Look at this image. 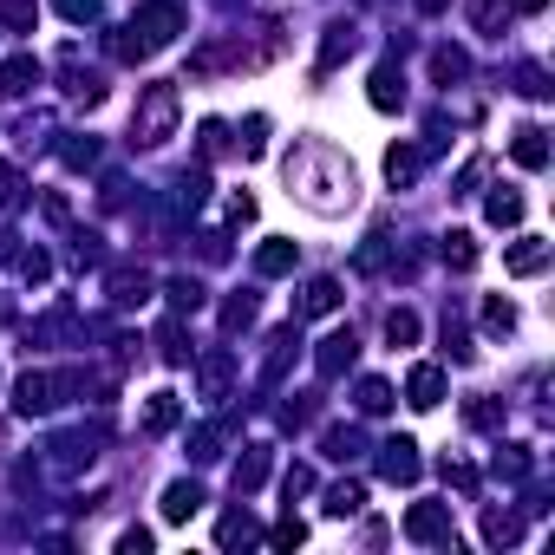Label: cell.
<instances>
[{"mask_svg": "<svg viewBox=\"0 0 555 555\" xmlns=\"http://www.w3.org/2000/svg\"><path fill=\"white\" fill-rule=\"evenodd\" d=\"M288 190L301 196L307 209H320V216H340V209H353V164L333 151V144L301 138L288 151Z\"/></svg>", "mask_w": 555, "mask_h": 555, "instance_id": "1", "label": "cell"}, {"mask_svg": "<svg viewBox=\"0 0 555 555\" xmlns=\"http://www.w3.org/2000/svg\"><path fill=\"white\" fill-rule=\"evenodd\" d=\"M405 392H412V405H418V412H431V405L444 399V373H438V366H412Z\"/></svg>", "mask_w": 555, "mask_h": 555, "instance_id": "7", "label": "cell"}, {"mask_svg": "<svg viewBox=\"0 0 555 555\" xmlns=\"http://www.w3.org/2000/svg\"><path fill=\"white\" fill-rule=\"evenodd\" d=\"M0 327H7V301H0Z\"/></svg>", "mask_w": 555, "mask_h": 555, "instance_id": "31", "label": "cell"}, {"mask_svg": "<svg viewBox=\"0 0 555 555\" xmlns=\"http://www.w3.org/2000/svg\"><path fill=\"white\" fill-rule=\"evenodd\" d=\"M333 307H340V281H307L301 288V320H314V314H333Z\"/></svg>", "mask_w": 555, "mask_h": 555, "instance_id": "9", "label": "cell"}, {"mask_svg": "<svg viewBox=\"0 0 555 555\" xmlns=\"http://www.w3.org/2000/svg\"><path fill=\"white\" fill-rule=\"evenodd\" d=\"M14 203H20V177L0 164V209H14Z\"/></svg>", "mask_w": 555, "mask_h": 555, "instance_id": "28", "label": "cell"}, {"mask_svg": "<svg viewBox=\"0 0 555 555\" xmlns=\"http://www.w3.org/2000/svg\"><path fill=\"white\" fill-rule=\"evenodd\" d=\"M131 33H144V46H170L183 33V7H177V0H144Z\"/></svg>", "mask_w": 555, "mask_h": 555, "instance_id": "3", "label": "cell"}, {"mask_svg": "<svg viewBox=\"0 0 555 555\" xmlns=\"http://www.w3.org/2000/svg\"><path fill=\"white\" fill-rule=\"evenodd\" d=\"M386 177L392 183H412L418 177V151H412V144H392V151H386Z\"/></svg>", "mask_w": 555, "mask_h": 555, "instance_id": "16", "label": "cell"}, {"mask_svg": "<svg viewBox=\"0 0 555 555\" xmlns=\"http://www.w3.org/2000/svg\"><path fill=\"white\" fill-rule=\"evenodd\" d=\"M431 72H438V79H464V72H471V59H464L458 46H444V53L431 59Z\"/></svg>", "mask_w": 555, "mask_h": 555, "instance_id": "24", "label": "cell"}, {"mask_svg": "<svg viewBox=\"0 0 555 555\" xmlns=\"http://www.w3.org/2000/svg\"><path fill=\"white\" fill-rule=\"evenodd\" d=\"M516 14H542V7H549V0H510Z\"/></svg>", "mask_w": 555, "mask_h": 555, "instance_id": "30", "label": "cell"}, {"mask_svg": "<svg viewBox=\"0 0 555 555\" xmlns=\"http://www.w3.org/2000/svg\"><path fill=\"white\" fill-rule=\"evenodd\" d=\"M196 510H203V490L196 484H170L164 490V516L170 523H183V516H196Z\"/></svg>", "mask_w": 555, "mask_h": 555, "instance_id": "11", "label": "cell"}, {"mask_svg": "<svg viewBox=\"0 0 555 555\" xmlns=\"http://www.w3.org/2000/svg\"><path fill=\"white\" fill-rule=\"evenodd\" d=\"M542 262H549V242H536V236H523L510 255H503V268H510V275H542Z\"/></svg>", "mask_w": 555, "mask_h": 555, "instance_id": "8", "label": "cell"}, {"mask_svg": "<svg viewBox=\"0 0 555 555\" xmlns=\"http://www.w3.org/2000/svg\"><path fill=\"white\" fill-rule=\"evenodd\" d=\"M386 333H392V347H412V340H418V314L392 307V314H386Z\"/></svg>", "mask_w": 555, "mask_h": 555, "instance_id": "19", "label": "cell"}, {"mask_svg": "<svg viewBox=\"0 0 555 555\" xmlns=\"http://www.w3.org/2000/svg\"><path fill=\"white\" fill-rule=\"evenodd\" d=\"M399 98H405L399 72H392V66H379V72H373V105H379V111H392V105H399Z\"/></svg>", "mask_w": 555, "mask_h": 555, "instance_id": "15", "label": "cell"}, {"mask_svg": "<svg viewBox=\"0 0 555 555\" xmlns=\"http://www.w3.org/2000/svg\"><path fill=\"white\" fill-rule=\"evenodd\" d=\"M386 405H392V386L386 379H366L360 386V412H386Z\"/></svg>", "mask_w": 555, "mask_h": 555, "instance_id": "26", "label": "cell"}, {"mask_svg": "<svg viewBox=\"0 0 555 555\" xmlns=\"http://www.w3.org/2000/svg\"><path fill=\"white\" fill-rule=\"evenodd\" d=\"M353 353H360V340H353V333H327V340H320V373L340 379V373L353 366Z\"/></svg>", "mask_w": 555, "mask_h": 555, "instance_id": "6", "label": "cell"}, {"mask_svg": "<svg viewBox=\"0 0 555 555\" xmlns=\"http://www.w3.org/2000/svg\"><path fill=\"white\" fill-rule=\"evenodd\" d=\"M510 327H516V307H510V301H490V307H484V333H490V340H503Z\"/></svg>", "mask_w": 555, "mask_h": 555, "instance_id": "21", "label": "cell"}, {"mask_svg": "<svg viewBox=\"0 0 555 555\" xmlns=\"http://www.w3.org/2000/svg\"><path fill=\"white\" fill-rule=\"evenodd\" d=\"M249 320H255V294H242V301H229V307H222V327H229V333H236V327H249Z\"/></svg>", "mask_w": 555, "mask_h": 555, "instance_id": "27", "label": "cell"}, {"mask_svg": "<svg viewBox=\"0 0 555 555\" xmlns=\"http://www.w3.org/2000/svg\"><path fill=\"white\" fill-rule=\"evenodd\" d=\"M177 412H183L177 392H157V399L144 405V431H170V425H177Z\"/></svg>", "mask_w": 555, "mask_h": 555, "instance_id": "14", "label": "cell"}, {"mask_svg": "<svg viewBox=\"0 0 555 555\" xmlns=\"http://www.w3.org/2000/svg\"><path fill=\"white\" fill-rule=\"evenodd\" d=\"M222 386H229V353H209V360H203V392H209V399H222Z\"/></svg>", "mask_w": 555, "mask_h": 555, "instance_id": "20", "label": "cell"}, {"mask_svg": "<svg viewBox=\"0 0 555 555\" xmlns=\"http://www.w3.org/2000/svg\"><path fill=\"white\" fill-rule=\"evenodd\" d=\"M262 477H268V451H262V444H255L249 458L236 464V490H255V484H262Z\"/></svg>", "mask_w": 555, "mask_h": 555, "instance_id": "18", "label": "cell"}, {"mask_svg": "<svg viewBox=\"0 0 555 555\" xmlns=\"http://www.w3.org/2000/svg\"><path fill=\"white\" fill-rule=\"evenodd\" d=\"M53 7H59L66 20H92V14H98V0H53Z\"/></svg>", "mask_w": 555, "mask_h": 555, "instance_id": "29", "label": "cell"}, {"mask_svg": "<svg viewBox=\"0 0 555 555\" xmlns=\"http://www.w3.org/2000/svg\"><path fill=\"white\" fill-rule=\"evenodd\" d=\"M444 262L451 268H477V242L471 236H444Z\"/></svg>", "mask_w": 555, "mask_h": 555, "instance_id": "22", "label": "cell"}, {"mask_svg": "<svg viewBox=\"0 0 555 555\" xmlns=\"http://www.w3.org/2000/svg\"><path fill=\"white\" fill-rule=\"evenodd\" d=\"M33 85H40V66H33V59H7V66H0V92H33Z\"/></svg>", "mask_w": 555, "mask_h": 555, "instance_id": "13", "label": "cell"}, {"mask_svg": "<svg viewBox=\"0 0 555 555\" xmlns=\"http://www.w3.org/2000/svg\"><path fill=\"white\" fill-rule=\"evenodd\" d=\"M360 503H366V490H360V484H333L327 510H333V516H353V510H360Z\"/></svg>", "mask_w": 555, "mask_h": 555, "instance_id": "23", "label": "cell"}, {"mask_svg": "<svg viewBox=\"0 0 555 555\" xmlns=\"http://www.w3.org/2000/svg\"><path fill=\"white\" fill-rule=\"evenodd\" d=\"M379 477H386V484H418V444L392 438L386 451H379Z\"/></svg>", "mask_w": 555, "mask_h": 555, "instance_id": "4", "label": "cell"}, {"mask_svg": "<svg viewBox=\"0 0 555 555\" xmlns=\"http://www.w3.org/2000/svg\"><path fill=\"white\" fill-rule=\"evenodd\" d=\"M510 157L523 170H542V164H549V138H542L536 125H523V131H516V144H510Z\"/></svg>", "mask_w": 555, "mask_h": 555, "instance_id": "10", "label": "cell"}, {"mask_svg": "<svg viewBox=\"0 0 555 555\" xmlns=\"http://www.w3.org/2000/svg\"><path fill=\"white\" fill-rule=\"evenodd\" d=\"M484 542H516V516L510 510H490L484 516Z\"/></svg>", "mask_w": 555, "mask_h": 555, "instance_id": "25", "label": "cell"}, {"mask_svg": "<svg viewBox=\"0 0 555 555\" xmlns=\"http://www.w3.org/2000/svg\"><path fill=\"white\" fill-rule=\"evenodd\" d=\"M294 268V242H262L255 249V275H288Z\"/></svg>", "mask_w": 555, "mask_h": 555, "instance_id": "12", "label": "cell"}, {"mask_svg": "<svg viewBox=\"0 0 555 555\" xmlns=\"http://www.w3.org/2000/svg\"><path fill=\"white\" fill-rule=\"evenodd\" d=\"M131 131H138V144H170L177 138V85H144Z\"/></svg>", "mask_w": 555, "mask_h": 555, "instance_id": "2", "label": "cell"}, {"mask_svg": "<svg viewBox=\"0 0 555 555\" xmlns=\"http://www.w3.org/2000/svg\"><path fill=\"white\" fill-rule=\"evenodd\" d=\"M490 222H497V229L523 222V196H516V190H497V196H490Z\"/></svg>", "mask_w": 555, "mask_h": 555, "instance_id": "17", "label": "cell"}, {"mask_svg": "<svg viewBox=\"0 0 555 555\" xmlns=\"http://www.w3.org/2000/svg\"><path fill=\"white\" fill-rule=\"evenodd\" d=\"M405 536L412 542H444L451 536V510H444V503H418V510L405 516Z\"/></svg>", "mask_w": 555, "mask_h": 555, "instance_id": "5", "label": "cell"}]
</instances>
